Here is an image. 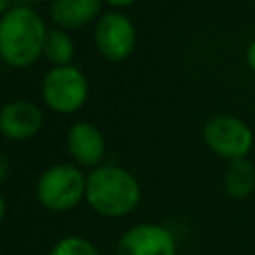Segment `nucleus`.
Wrapping results in <instances>:
<instances>
[{
  "label": "nucleus",
  "mask_w": 255,
  "mask_h": 255,
  "mask_svg": "<svg viewBox=\"0 0 255 255\" xmlns=\"http://www.w3.org/2000/svg\"><path fill=\"white\" fill-rule=\"evenodd\" d=\"M46 36V24L36 10L10 8L0 18V58L12 68H28L44 54Z\"/></svg>",
  "instance_id": "f257e3e1"
},
{
  "label": "nucleus",
  "mask_w": 255,
  "mask_h": 255,
  "mask_svg": "<svg viewBox=\"0 0 255 255\" xmlns=\"http://www.w3.org/2000/svg\"><path fill=\"white\" fill-rule=\"evenodd\" d=\"M84 197L96 213L104 217H124L137 207L141 187L128 169L118 165H98L86 177Z\"/></svg>",
  "instance_id": "f03ea898"
},
{
  "label": "nucleus",
  "mask_w": 255,
  "mask_h": 255,
  "mask_svg": "<svg viewBox=\"0 0 255 255\" xmlns=\"http://www.w3.org/2000/svg\"><path fill=\"white\" fill-rule=\"evenodd\" d=\"M203 143L217 155L227 161L245 159L253 149L255 135L251 126L233 114L211 116L201 129Z\"/></svg>",
  "instance_id": "7ed1b4c3"
},
{
  "label": "nucleus",
  "mask_w": 255,
  "mask_h": 255,
  "mask_svg": "<svg viewBox=\"0 0 255 255\" xmlns=\"http://www.w3.org/2000/svg\"><path fill=\"white\" fill-rule=\"evenodd\" d=\"M38 201L50 211H68L86 195V177L72 163L48 167L36 183Z\"/></svg>",
  "instance_id": "20e7f679"
},
{
  "label": "nucleus",
  "mask_w": 255,
  "mask_h": 255,
  "mask_svg": "<svg viewBox=\"0 0 255 255\" xmlns=\"http://www.w3.org/2000/svg\"><path fill=\"white\" fill-rule=\"evenodd\" d=\"M88 98V80L76 66H54L42 80V100L58 114H72Z\"/></svg>",
  "instance_id": "39448f33"
},
{
  "label": "nucleus",
  "mask_w": 255,
  "mask_h": 255,
  "mask_svg": "<svg viewBox=\"0 0 255 255\" xmlns=\"http://www.w3.org/2000/svg\"><path fill=\"white\" fill-rule=\"evenodd\" d=\"M94 42L98 52L110 62H122L131 56L135 48L133 22L122 12H106L94 28Z\"/></svg>",
  "instance_id": "423d86ee"
},
{
  "label": "nucleus",
  "mask_w": 255,
  "mask_h": 255,
  "mask_svg": "<svg viewBox=\"0 0 255 255\" xmlns=\"http://www.w3.org/2000/svg\"><path fill=\"white\" fill-rule=\"evenodd\" d=\"M116 255H177V243L167 227L139 223L120 237Z\"/></svg>",
  "instance_id": "0eeeda50"
},
{
  "label": "nucleus",
  "mask_w": 255,
  "mask_h": 255,
  "mask_svg": "<svg viewBox=\"0 0 255 255\" xmlns=\"http://www.w3.org/2000/svg\"><path fill=\"white\" fill-rule=\"evenodd\" d=\"M42 110L28 100L8 102L0 110V133L12 141H24L34 137L42 128Z\"/></svg>",
  "instance_id": "6e6552de"
},
{
  "label": "nucleus",
  "mask_w": 255,
  "mask_h": 255,
  "mask_svg": "<svg viewBox=\"0 0 255 255\" xmlns=\"http://www.w3.org/2000/svg\"><path fill=\"white\" fill-rule=\"evenodd\" d=\"M66 145L74 161L86 167H98L106 153V141L102 131L88 122H76L70 128Z\"/></svg>",
  "instance_id": "1a4fd4ad"
},
{
  "label": "nucleus",
  "mask_w": 255,
  "mask_h": 255,
  "mask_svg": "<svg viewBox=\"0 0 255 255\" xmlns=\"http://www.w3.org/2000/svg\"><path fill=\"white\" fill-rule=\"evenodd\" d=\"M102 12V0H54L50 18L60 30H76L92 24Z\"/></svg>",
  "instance_id": "9d476101"
},
{
  "label": "nucleus",
  "mask_w": 255,
  "mask_h": 255,
  "mask_svg": "<svg viewBox=\"0 0 255 255\" xmlns=\"http://www.w3.org/2000/svg\"><path fill=\"white\" fill-rule=\"evenodd\" d=\"M221 185L229 199H235V201L247 199L255 189V165L247 157L229 161L223 173Z\"/></svg>",
  "instance_id": "9b49d317"
},
{
  "label": "nucleus",
  "mask_w": 255,
  "mask_h": 255,
  "mask_svg": "<svg viewBox=\"0 0 255 255\" xmlns=\"http://www.w3.org/2000/svg\"><path fill=\"white\" fill-rule=\"evenodd\" d=\"M50 64L54 66H68L74 58V42L64 30H48L44 54Z\"/></svg>",
  "instance_id": "f8f14e48"
},
{
  "label": "nucleus",
  "mask_w": 255,
  "mask_h": 255,
  "mask_svg": "<svg viewBox=\"0 0 255 255\" xmlns=\"http://www.w3.org/2000/svg\"><path fill=\"white\" fill-rule=\"evenodd\" d=\"M48 255H100V251L84 237H78V235H70V237H64L60 239Z\"/></svg>",
  "instance_id": "ddd939ff"
},
{
  "label": "nucleus",
  "mask_w": 255,
  "mask_h": 255,
  "mask_svg": "<svg viewBox=\"0 0 255 255\" xmlns=\"http://www.w3.org/2000/svg\"><path fill=\"white\" fill-rule=\"evenodd\" d=\"M245 64H247V68L255 74V38L247 44V48H245Z\"/></svg>",
  "instance_id": "4468645a"
},
{
  "label": "nucleus",
  "mask_w": 255,
  "mask_h": 255,
  "mask_svg": "<svg viewBox=\"0 0 255 255\" xmlns=\"http://www.w3.org/2000/svg\"><path fill=\"white\" fill-rule=\"evenodd\" d=\"M8 171H10V161H8V157L4 153H0V183L6 179Z\"/></svg>",
  "instance_id": "2eb2a0df"
},
{
  "label": "nucleus",
  "mask_w": 255,
  "mask_h": 255,
  "mask_svg": "<svg viewBox=\"0 0 255 255\" xmlns=\"http://www.w3.org/2000/svg\"><path fill=\"white\" fill-rule=\"evenodd\" d=\"M104 2H108V4L114 6V8H128V6L133 4L135 0H104Z\"/></svg>",
  "instance_id": "dca6fc26"
},
{
  "label": "nucleus",
  "mask_w": 255,
  "mask_h": 255,
  "mask_svg": "<svg viewBox=\"0 0 255 255\" xmlns=\"http://www.w3.org/2000/svg\"><path fill=\"white\" fill-rule=\"evenodd\" d=\"M4 215H6V199H4V195L0 193V221L4 219Z\"/></svg>",
  "instance_id": "f3484780"
},
{
  "label": "nucleus",
  "mask_w": 255,
  "mask_h": 255,
  "mask_svg": "<svg viewBox=\"0 0 255 255\" xmlns=\"http://www.w3.org/2000/svg\"><path fill=\"white\" fill-rule=\"evenodd\" d=\"M8 6H10V0H0V18H2V16H4L8 10H10Z\"/></svg>",
  "instance_id": "a211bd4d"
},
{
  "label": "nucleus",
  "mask_w": 255,
  "mask_h": 255,
  "mask_svg": "<svg viewBox=\"0 0 255 255\" xmlns=\"http://www.w3.org/2000/svg\"><path fill=\"white\" fill-rule=\"evenodd\" d=\"M34 2H42V0H34Z\"/></svg>",
  "instance_id": "6ab92c4d"
}]
</instances>
